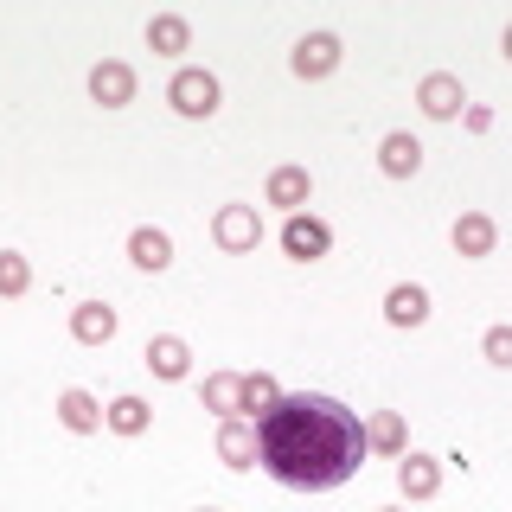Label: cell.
<instances>
[{"label": "cell", "mask_w": 512, "mask_h": 512, "mask_svg": "<svg viewBox=\"0 0 512 512\" xmlns=\"http://www.w3.org/2000/svg\"><path fill=\"white\" fill-rule=\"evenodd\" d=\"M212 237H218V250H231V256H244L263 244V218H256V205H218V218H212Z\"/></svg>", "instance_id": "277c9868"}, {"label": "cell", "mask_w": 512, "mask_h": 512, "mask_svg": "<svg viewBox=\"0 0 512 512\" xmlns=\"http://www.w3.org/2000/svg\"><path fill=\"white\" fill-rule=\"evenodd\" d=\"M276 397H282V384L269 378V372H244V416H250V423L276 410Z\"/></svg>", "instance_id": "7402d4cb"}, {"label": "cell", "mask_w": 512, "mask_h": 512, "mask_svg": "<svg viewBox=\"0 0 512 512\" xmlns=\"http://www.w3.org/2000/svg\"><path fill=\"white\" fill-rule=\"evenodd\" d=\"M199 512H212V506H199Z\"/></svg>", "instance_id": "83f0119b"}, {"label": "cell", "mask_w": 512, "mask_h": 512, "mask_svg": "<svg viewBox=\"0 0 512 512\" xmlns=\"http://www.w3.org/2000/svg\"><path fill=\"white\" fill-rule=\"evenodd\" d=\"M71 340H77V346H109V340H116V308L84 301V308L71 314Z\"/></svg>", "instance_id": "9a60e30c"}, {"label": "cell", "mask_w": 512, "mask_h": 512, "mask_svg": "<svg viewBox=\"0 0 512 512\" xmlns=\"http://www.w3.org/2000/svg\"><path fill=\"white\" fill-rule=\"evenodd\" d=\"M480 352H487V365H512V327H487L480 333Z\"/></svg>", "instance_id": "cb8c5ba5"}, {"label": "cell", "mask_w": 512, "mask_h": 512, "mask_svg": "<svg viewBox=\"0 0 512 512\" xmlns=\"http://www.w3.org/2000/svg\"><path fill=\"white\" fill-rule=\"evenodd\" d=\"M500 45H506V58H512V26H506V39H500Z\"/></svg>", "instance_id": "484cf974"}, {"label": "cell", "mask_w": 512, "mask_h": 512, "mask_svg": "<svg viewBox=\"0 0 512 512\" xmlns=\"http://www.w3.org/2000/svg\"><path fill=\"white\" fill-rule=\"evenodd\" d=\"M218 461H224V468H256V423H250V416H224Z\"/></svg>", "instance_id": "30bf717a"}, {"label": "cell", "mask_w": 512, "mask_h": 512, "mask_svg": "<svg viewBox=\"0 0 512 512\" xmlns=\"http://www.w3.org/2000/svg\"><path fill=\"white\" fill-rule=\"evenodd\" d=\"M378 167L391 173V180H416V173H423V141L404 135V128H391V135L378 141Z\"/></svg>", "instance_id": "9c48e42d"}, {"label": "cell", "mask_w": 512, "mask_h": 512, "mask_svg": "<svg viewBox=\"0 0 512 512\" xmlns=\"http://www.w3.org/2000/svg\"><path fill=\"white\" fill-rule=\"evenodd\" d=\"M148 45H154L160 58H180L186 45H192V26L180 20V13H154V20H148Z\"/></svg>", "instance_id": "d6986e66"}, {"label": "cell", "mask_w": 512, "mask_h": 512, "mask_svg": "<svg viewBox=\"0 0 512 512\" xmlns=\"http://www.w3.org/2000/svg\"><path fill=\"white\" fill-rule=\"evenodd\" d=\"M397 487H404V500H436V487H442V461H436V455H416V448H404V455H397Z\"/></svg>", "instance_id": "52a82bcc"}, {"label": "cell", "mask_w": 512, "mask_h": 512, "mask_svg": "<svg viewBox=\"0 0 512 512\" xmlns=\"http://www.w3.org/2000/svg\"><path fill=\"white\" fill-rule=\"evenodd\" d=\"M148 372L167 378V384H180L192 372V352H186L180 333H154V340H148Z\"/></svg>", "instance_id": "7c38bea8"}, {"label": "cell", "mask_w": 512, "mask_h": 512, "mask_svg": "<svg viewBox=\"0 0 512 512\" xmlns=\"http://www.w3.org/2000/svg\"><path fill=\"white\" fill-rule=\"evenodd\" d=\"M340 32H308V39L295 45V52H288V71L301 77V84H320V77H333L340 71Z\"/></svg>", "instance_id": "3957f363"}, {"label": "cell", "mask_w": 512, "mask_h": 512, "mask_svg": "<svg viewBox=\"0 0 512 512\" xmlns=\"http://www.w3.org/2000/svg\"><path fill=\"white\" fill-rule=\"evenodd\" d=\"M416 103H423L429 122H455L461 109H468V90H461L455 71H429L423 84H416Z\"/></svg>", "instance_id": "5b68a950"}, {"label": "cell", "mask_w": 512, "mask_h": 512, "mask_svg": "<svg viewBox=\"0 0 512 512\" xmlns=\"http://www.w3.org/2000/svg\"><path fill=\"white\" fill-rule=\"evenodd\" d=\"M263 199H269V205H282V212L295 218L301 205L314 199V180H308V167H276V173H269V186H263Z\"/></svg>", "instance_id": "8fae6325"}, {"label": "cell", "mask_w": 512, "mask_h": 512, "mask_svg": "<svg viewBox=\"0 0 512 512\" xmlns=\"http://www.w3.org/2000/svg\"><path fill=\"white\" fill-rule=\"evenodd\" d=\"M26 288H32V263H26V256L20 250H0V295H26Z\"/></svg>", "instance_id": "603a6c76"}, {"label": "cell", "mask_w": 512, "mask_h": 512, "mask_svg": "<svg viewBox=\"0 0 512 512\" xmlns=\"http://www.w3.org/2000/svg\"><path fill=\"white\" fill-rule=\"evenodd\" d=\"M384 512H404V506H384Z\"/></svg>", "instance_id": "4316f807"}, {"label": "cell", "mask_w": 512, "mask_h": 512, "mask_svg": "<svg viewBox=\"0 0 512 512\" xmlns=\"http://www.w3.org/2000/svg\"><path fill=\"white\" fill-rule=\"evenodd\" d=\"M282 250L295 256V263H320V256L333 250V231H327L314 212H295V218L282 224Z\"/></svg>", "instance_id": "8992f818"}, {"label": "cell", "mask_w": 512, "mask_h": 512, "mask_svg": "<svg viewBox=\"0 0 512 512\" xmlns=\"http://www.w3.org/2000/svg\"><path fill=\"white\" fill-rule=\"evenodd\" d=\"M205 410L212 416H244V372H212L205 378Z\"/></svg>", "instance_id": "ac0fdd59"}, {"label": "cell", "mask_w": 512, "mask_h": 512, "mask_svg": "<svg viewBox=\"0 0 512 512\" xmlns=\"http://www.w3.org/2000/svg\"><path fill=\"white\" fill-rule=\"evenodd\" d=\"M218 77L212 71H199V64H186V71H173V84H167V103L180 109L186 122H205V116H218Z\"/></svg>", "instance_id": "7a4b0ae2"}, {"label": "cell", "mask_w": 512, "mask_h": 512, "mask_svg": "<svg viewBox=\"0 0 512 512\" xmlns=\"http://www.w3.org/2000/svg\"><path fill=\"white\" fill-rule=\"evenodd\" d=\"M493 244H500V224L487 212H461L455 218V250L461 256H493Z\"/></svg>", "instance_id": "e0dca14e"}, {"label": "cell", "mask_w": 512, "mask_h": 512, "mask_svg": "<svg viewBox=\"0 0 512 512\" xmlns=\"http://www.w3.org/2000/svg\"><path fill=\"white\" fill-rule=\"evenodd\" d=\"M384 320H391V327H423L429 320V288L423 282H397L391 295H384Z\"/></svg>", "instance_id": "4fadbf2b"}, {"label": "cell", "mask_w": 512, "mask_h": 512, "mask_svg": "<svg viewBox=\"0 0 512 512\" xmlns=\"http://www.w3.org/2000/svg\"><path fill=\"white\" fill-rule=\"evenodd\" d=\"M90 96H96L103 109H128V103H135V71H128L122 58H103V64L90 71Z\"/></svg>", "instance_id": "ba28073f"}, {"label": "cell", "mask_w": 512, "mask_h": 512, "mask_svg": "<svg viewBox=\"0 0 512 512\" xmlns=\"http://www.w3.org/2000/svg\"><path fill=\"white\" fill-rule=\"evenodd\" d=\"M128 263H135V269H154V276H160V269L173 263V237H167V231H154V224L128 231Z\"/></svg>", "instance_id": "5bb4252c"}, {"label": "cell", "mask_w": 512, "mask_h": 512, "mask_svg": "<svg viewBox=\"0 0 512 512\" xmlns=\"http://www.w3.org/2000/svg\"><path fill=\"white\" fill-rule=\"evenodd\" d=\"M148 423H154V410L141 404V397H116V404H103V429H116V436H141Z\"/></svg>", "instance_id": "ffe728a7"}, {"label": "cell", "mask_w": 512, "mask_h": 512, "mask_svg": "<svg viewBox=\"0 0 512 512\" xmlns=\"http://www.w3.org/2000/svg\"><path fill=\"white\" fill-rule=\"evenodd\" d=\"M404 416L397 410H378L372 423H365V448H378V455H404Z\"/></svg>", "instance_id": "44dd1931"}, {"label": "cell", "mask_w": 512, "mask_h": 512, "mask_svg": "<svg viewBox=\"0 0 512 512\" xmlns=\"http://www.w3.org/2000/svg\"><path fill=\"white\" fill-rule=\"evenodd\" d=\"M365 455H372L365 448V423L340 397H320V391L288 397L282 391L276 410L256 416V468L269 480H282V487L333 493L365 468Z\"/></svg>", "instance_id": "6da1fadb"}, {"label": "cell", "mask_w": 512, "mask_h": 512, "mask_svg": "<svg viewBox=\"0 0 512 512\" xmlns=\"http://www.w3.org/2000/svg\"><path fill=\"white\" fill-rule=\"evenodd\" d=\"M461 122H468L474 135H487V128H493V109H480V103H474V109H461Z\"/></svg>", "instance_id": "d4e9b609"}, {"label": "cell", "mask_w": 512, "mask_h": 512, "mask_svg": "<svg viewBox=\"0 0 512 512\" xmlns=\"http://www.w3.org/2000/svg\"><path fill=\"white\" fill-rule=\"evenodd\" d=\"M58 423L71 429V436H96V429H103V404H96L90 391H58Z\"/></svg>", "instance_id": "2e32d148"}]
</instances>
